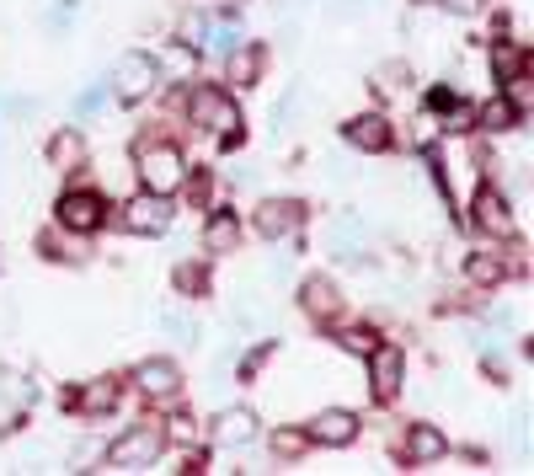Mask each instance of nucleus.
I'll list each match as a JSON object with an SVG mask.
<instances>
[{"label": "nucleus", "instance_id": "5", "mask_svg": "<svg viewBox=\"0 0 534 476\" xmlns=\"http://www.w3.org/2000/svg\"><path fill=\"white\" fill-rule=\"evenodd\" d=\"M54 209H59V230H70V236H91V230H102V220H107L102 193H91V188L65 193Z\"/></svg>", "mask_w": 534, "mask_h": 476}, {"label": "nucleus", "instance_id": "25", "mask_svg": "<svg viewBox=\"0 0 534 476\" xmlns=\"http://www.w3.org/2000/svg\"><path fill=\"white\" fill-rule=\"evenodd\" d=\"M401 81H412V70H406L401 59H390V65H380V70H374V91H380V97H396V91H401Z\"/></svg>", "mask_w": 534, "mask_h": 476}, {"label": "nucleus", "instance_id": "24", "mask_svg": "<svg viewBox=\"0 0 534 476\" xmlns=\"http://www.w3.org/2000/svg\"><path fill=\"white\" fill-rule=\"evenodd\" d=\"M481 129H492V134H502V129H518V102H508V97H492L481 107Z\"/></svg>", "mask_w": 534, "mask_h": 476}, {"label": "nucleus", "instance_id": "4", "mask_svg": "<svg viewBox=\"0 0 534 476\" xmlns=\"http://www.w3.org/2000/svg\"><path fill=\"white\" fill-rule=\"evenodd\" d=\"M107 91H113L118 102H145L150 91H155V65H150V54H139V49H129L113 65V81H107Z\"/></svg>", "mask_w": 534, "mask_h": 476}, {"label": "nucleus", "instance_id": "16", "mask_svg": "<svg viewBox=\"0 0 534 476\" xmlns=\"http://www.w3.org/2000/svg\"><path fill=\"white\" fill-rule=\"evenodd\" d=\"M300 305H305V311L316 316V321H332V316L342 311V295H337L332 279H321V273H316V279L300 284Z\"/></svg>", "mask_w": 534, "mask_h": 476}, {"label": "nucleus", "instance_id": "22", "mask_svg": "<svg viewBox=\"0 0 534 476\" xmlns=\"http://www.w3.org/2000/svg\"><path fill=\"white\" fill-rule=\"evenodd\" d=\"M241 22H235L230 17V11H225V17H209V33H203V49H214V54H230V49H241Z\"/></svg>", "mask_w": 534, "mask_h": 476}, {"label": "nucleus", "instance_id": "10", "mask_svg": "<svg viewBox=\"0 0 534 476\" xmlns=\"http://www.w3.org/2000/svg\"><path fill=\"white\" fill-rule=\"evenodd\" d=\"M300 225H305V204H300V198H267V204H257V230L267 241H289Z\"/></svg>", "mask_w": 534, "mask_h": 476}, {"label": "nucleus", "instance_id": "28", "mask_svg": "<svg viewBox=\"0 0 534 476\" xmlns=\"http://www.w3.org/2000/svg\"><path fill=\"white\" fill-rule=\"evenodd\" d=\"M337 343L348 348V353H369V348H374V332H369V327H342Z\"/></svg>", "mask_w": 534, "mask_h": 476}, {"label": "nucleus", "instance_id": "20", "mask_svg": "<svg viewBox=\"0 0 534 476\" xmlns=\"http://www.w3.org/2000/svg\"><path fill=\"white\" fill-rule=\"evenodd\" d=\"M465 279L481 284V289H497L502 279H508V263H502L497 252H470L465 257Z\"/></svg>", "mask_w": 534, "mask_h": 476}, {"label": "nucleus", "instance_id": "23", "mask_svg": "<svg viewBox=\"0 0 534 476\" xmlns=\"http://www.w3.org/2000/svg\"><path fill=\"white\" fill-rule=\"evenodd\" d=\"M492 70L497 81H524V49L518 43H492Z\"/></svg>", "mask_w": 534, "mask_h": 476}, {"label": "nucleus", "instance_id": "14", "mask_svg": "<svg viewBox=\"0 0 534 476\" xmlns=\"http://www.w3.org/2000/svg\"><path fill=\"white\" fill-rule=\"evenodd\" d=\"M444 455H449V439H444L438 423H412L406 428V460H412V466H433V460H444Z\"/></svg>", "mask_w": 534, "mask_h": 476}, {"label": "nucleus", "instance_id": "31", "mask_svg": "<svg viewBox=\"0 0 534 476\" xmlns=\"http://www.w3.org/2000/svg\"><path fill=\"white\" fill-rule=\"evenodd\" d=\"M305 444H310V434H294V428H289V434H278V439H273V455H284V460H294V455H300V450H305Z\"/></svg>", "mask_w": 534, "mask_h": 476}, {"label": "nucleus", "instance_id": "21", "mask_svg": "<svg viewBox=\"0 0 534 476\" xmlns=\"http://www.w3.org/2000/svg\"><path fill=\"white\" fill-rule=\"evenodd\" d=\"M225 59H230V81L235 86H257L262 81V49L257 43H241V49H230Z\"/></svg>", "mask_w": 534, "mask_h": 476}, {"label": "nucleus", "instance_id": "2", "mask_svg": "<svg viewBox=\"0 0 534 476\" xmlns=\"http://www.w3.org/2000/svg\"><path fill=\"white\" fill-rule=\"evenodd\" d=\"M161 450H166V428L139 423V428H129V434H118L107 444V466L113 471H145V466L161 460Z\"/></svg>", "mask_w": 534, "mask_h": 476}, {"label": "nucleus", "instance_id": "7", "mask_svg": "<svg viewBox=\"0 0 534 476\" xmlns=\"http://www.w3.org/2000/svg\"><path fill=\"white\" fill-rule=\"evenodd\" d=\"M470 220H476V230H486V236H497V241L518 236V220H513L508 198H502L497 188H481L476 198H470Z\"/></svg>", "mask_w": 534, "mask_h": 476}, {"label": "nucleus", "instance_id": "30", "mask_svg": "<svg viewBox=\"0 0 534 476\" xmlns=\"http://www.w3.org/2000/svg\"><path fill=\"white\" fill-rule=\"evenodd\" d=\"M166 439H171V444H193V439H198V423L187 418V412H177V418H171V428H166Z\"/></svg>", "mask_w": 534, "mask_h": 476}, {"label": "nucleus", "instance_id": "8", "mask_svg": "<svg viewBox=\"0 0 534 476\" xmlns=\"http://www.w3.org/2000/svg\"><path fill=\"white\" fill-rule=\"evenodd\" d=\"M369 391H374V402H390V396L401 391V375H406V359H401V348H390V343H374L369 353Z\"/></svg>", "mask_w": 534, "mask_h": 476}, {"label": "nucleus", "instance_id": "15", "mask_svg": "<svg viewBox=\"0 0 534 476\" xmlns=\"http://www.w3.org/2000/svg\"><path fill=\"white\" fill-rule=\"evenodd\" d=\"M257 439V412L251 407H225L214 418V444H225V450H241V444Z\"/></svg>", "mask_w": 534, "mask_h": 476}, {"label": "nucleus", "instance_id": "33", "mask_svg": "<svg viewBox=\"0 0 534 476\" xmlns=\"http://www.w3.org/2000/svg\"><path fill=\"white\" fill-rule=\"evenodd\" d=\"M161 327H166V332H177L182 343H198V327H193L187 316H177V311H166V316H161Z\"/></svg>", "mask_w": 534, "mask_h": 476}, {"label": "nucleus", "instance_id": "12", "mask_svg": "<svg viewBox=\"0 0 534 476\" xmlns=\"http://www.w3.org/2000/svg\"><path fill=\"white\" fill-rule=\"evenodd\" d=\"M150 65H155V81H193L198 75V49L182 43V38H171V43H161V49L150 54Z\"/></svg>", "mask_w": 534, "mask_h": 476}, {"label": "nucleus", "instance_id": "9", "mask_svg": "<svg viewBox=\"0 0 534 476\" xmlns=\"http://www.w3.org/2000/svg\"><path fill=\"white\" fill-rule=\"evenodd\" d=\"M310 444H321V450H348V444L358 439V418L348 407H326V412H316L310 418Z\"/></svg>", "mask_w": 534, "mask_h": 476}, {"label": "nucleus", "instance_id": "27", "mask_svg": "<svg viewBox=\"0 0 534 476\" xmlns=\"http://www.w3.org/2000/svg\"><path fill=\"white\" fill-rule=\"evenodd\" d=\"M177 289H182V295H193V300H198L203 289H209V273H203L198 263H182V268H177Z\"/></svg>", "mask_w": 534, "mask_h": 476}, {"label": "nucleus", "instance_id": "6", "mask_svg": "<svg viewBox=\"0 0 534 476\" xmlns=\"http://www.w3.org/2000/svg\"><path fill=\"white\" fill-rule=\"evenodd\" d=\"M171 198L166 193H139V198H129L123 204V214H118V225L123 230H134V236H161V230L171 225Z\"/></svg>", "mask_w": 534, "mask_h": 476}, {"label": "nucleus", "instance_id": "26", "mask_svg": "<svg viewBox=\"0 0 534 476\" xmlns=\"http://www.w3.org/2000/svg\"><path fill=\"white\" fill-rule=\"evenodd\" d=\"M107 97H113V91H107V81H91V86L81 91V97H75V113H81V118L102 113V107H107Z\"/></svg>", "mask_w": 534, "mask_h": 476}, {"label": "nucleus", "instance_id": "13", "mask_svg": "<svg viewBox=\"0 0 534 476\" xmlns=\"http://www.w3.org/2000/svg\"><path fill=\"white\" fill-rule=\"evenodd\" d=\"M342 140H348L353 150H369V156H380V150H390V124L380 113H353L348 124H342Z\"/></svg>", "mask_w": 534, "mask_h": 476}, {"label": "nucleus", "instance_id": "3", "mask_svg": "<svg viewBox=\"0 0 534 476\" xmlns=\"http://www.w3.org/2000/svg\"><path fill=\"white\" fill-rule=\"evenodd\" d=\"M187 113H193V124H198V129L225 134V140H241V107H235L230 91L198 86V91H193V102H187Z\"/></svg>", "mask_w": 534, "mask_h": 476}, {"label": "nucleus", "instance_id": "35", "mask_svg": "<svg viewBox=\"0 0 534 476\" xmlns=\"http://www.w3.org/2000/svg\"><path fill=\"white\" fill-rule=\"evenodd\" d=\"M486 321L508 332V327H518V311H513V305H492V311H486Z\"/></svg>", "mask_w": 534, "mask_h": 476}, {"label": "nucleus", "instance_id": "32", "mask_svg": "<svg viewBox=\"0 0 534 476\" xmlns=\"http://www.w3.org/2000/svg\"><path fill=\"white\" fill-rule=\"evenodd\" d=\"M75 11H81V0H54V6H49V27H54V33H59V27H70Z\"/></svg>", "mask_w": 534, "mask_h": 476}, {"label": "nucleus", "instance_id": "1", "mask_svg": "<svg viewBox=\"0 0 534 476\" xmlns=\"http://www.w3.org/2000/svg\"><path fill=\"white\" fill-rule=\"evenodd\" d=\"M139 182H145V193H177L187 188V161H182V150L177 145H161V140H145L139 145Z\"/></svg>", "mask_w": 534, "mask_h": 476}, {"label": "nucleus", "instance_id": "17", "mask_svg": "<svg viewBox=\"0 0 534 476\" xmlns=\"http://www.w3.org/2000/svg\"><path fill=\"white\" fill-rule=\"evenodd\" d=\"M203 247L209 252H235L241 247V220H235V209H214L209 225H203Z\"/></svg>", "mask_w": 534, "mask_h": 476}, {"label": "nucleus", "instance_id": "29", "mask_svg": "<svg viewBox=\"0 0 534 476\" xmlns=\"http://www.w3.org/2000/svg\"><path fill=\"white\" fill-rule=\"evenodd\" d=\"M203 33H209V11H193V17L182 22V43H193V49H203Z\"/></svg>", "mask_w": 534, "mask_h": 476}, {"label": "nucleus", "instance_id": "11", "mask_svg": "<svg viewBox=\"0 0 534 476\" xmlns=\"http://www.w3.org/2000/svg\"><path fill=\"white\" fill-rule=\"evenodd\" d=\"M134 386L150 396V402H166V396L182 391V364L177 359H145L134 364Z\"/></svg>", "mask_w": 534, "mask_h": 476}, {"label": "nucleus", "instance_id": "19", "mask_svg": "<svg viewBox=\"0 0 534 476\" xmlns=\"http://www.w3.org/2000/svg\"><path fill=\"white\" fill-rule=\"evenodd\" d=\"M118 396H123L118 380H91V386H86L81 396H70V402L81 407L86 418H102V412H113V407H118Z\"/></svg>", "mask_w": 534, "mask_h": 476}, {"label": "nucleus", "instance_id": "34", "mask_svg": "<svg viewBox=\"0 0 534 476\" xmlns=\"http://www.w3.org/2000/svg\"><path fill=\"white\" fill-rule=\"evenodd\" d=\"M438 6H444L449 17H476V11L486 6V0H438Z\"/></svg>", "mask_w": 534, "mask_h": 476}, {"label": "nucleus", "instance_id": "18", "mask_svg": "<svg viewBox=\"0 0 534 476\" xmlns=\"http://www.w3.org/2000/svg\"><path fill=\"white\" fill-rule=\"evenodd\" d=\"M49 166H54V172H81V166H86V140H81V134L59 129L49 140Z\"/></svg>", "mask_w": 534, "mask_h": 476}]
</instances>
